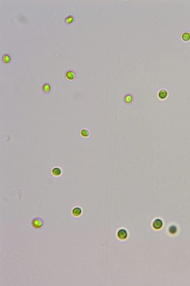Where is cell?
Instances as JSON below:
<instances>
[{
    "mask_svg": "<svg viewBox=\"0 0 190 286\" xmlns=\"http://www.w3.org/2000/svg\"><path fill=\"white\" fill-rule=\"evenodd\" d=\"M42 90L44 93L48 94L52 90V86L50 83L46 82L43 84L42 87Z\"/></svg>",
    "mask_w": 190,
    "mask_h": 286,
    "instance_id": "8fae6325",
    "label": "cell"
},
{
    "mask_svg": "<svg viewBox=\"0 0 190 286\" xmlns=\"http://www.w3.org/2000/svg\"><path fill=\"white\" fill-rule=\"evenodd\" d=\"M169 96V92L167 89L162 88L159 89L157 93L158 99L161 101H164L167 99Z\"/></svg>",
    "mask_w": 190,
    "mask_h": 286,
    "instance_id": "8992f818",
    "label": "cell"
},
{
    "mask_svg": "<svg viewBox=\"0 0 190 286\" xmlns=\"http://www.w3.org/2000/svg\"><path fill=\"white\" fill-rule=\"evenodd\" d=\"M75 21V18L74 16L72 15L67 16L65 18L64 22L66 24L70 25L73 24Z\"/></svg>",
    "mask_w": 190,
    "mask_h": 286,
    "instance_id": "4fadbf2b",
    "label": "cell"
},
{
    "mask_svg": "<svg viewBox=\"0 0 190 286\" xmlns=\"http://www.w3.org/2000/svg\"><path fill=\"white\" fill-rule=\"evenodd\" d=\"M116 236L117 239L122 241H124L128 238L129 233L125 228H121L117 231Z\"/></svg>",
    "mask_w": 190,
    "mask_h": 286,
    "instance_id": "3957f363",
    "label": "cell"
},
{
    "mask_svg": "<svg viewBox=\"0 0 190 286\" xmlns=\"http://www.w3.org/2000/svg\"><path fill=\"white\" fill-rule=\"evenodd\" d=\"M52 175L54 177H60L63 173V170L60 167L55 166L53 167L51 169Z\"/></svg>",
    "mask_w": 190,
    "mask_h": 286,
    "instance_id": "ba28073f",
    "label": "cell"
},
{
    "mask_svg": "<svg viewBox=\"0 0 190 286\" xmlns=\"http://www.w3.org/2000/svg\"><path fill=\"white\" fill-rule=\"evenodd\" d=\"M71 213L74 217L79 218L83 214V209L80 206H75L72 209Z\"/></svg>",
    "mask_w": 190,
    "mask_h": 286,
    "instance_id": "52a82bcc",
    "label": "cell"
},
{
    "mask_svg": "<svg viewBox=\"0 0 190 286\" xmlns=\"http://www.w3.org/2000/svg\"><path fill=\"white\" fill-rule=\"evenodd\" d=\"M179 227L177 224L171 223L168 224L166 229V232L169 236H175L178 235L179 232Z\"/></svg>",
    "mask_w": 190,
    "mask_h": 286,
    "instance_id": "6da1fadb",
    "label": "cell"
},
{
    "mask_svg": "<svg viewBox=\"0 0 190 286\" xmlns=\"http://www.w3.org/2000/svg\"><path fill=\"white\" fill-rule=\"evenodd\" d=\"M80 135L82 137L84 138L89 137L91 135V132L89 129L87 128H83L80 131Z\"/></svg>",
    "mask_w": 190,
    "mask_h": 286,
    "instance_id": "7c38bea8",
    "label": "cell"
},
{
    "mask_svg": "<svg viewBox=\"0 0 190 286\" xmlns=\"http://www.w3.org/2000/svg\"><path fill=\"white\" fill-rule=\"evenodd\" d=\"M64 77L67 81H73L76 79L77 77V74L74 69H69L65 72Z\"/></svg>",
    "mask_w": 190,
    "mask_h": 286,
    "instance_id": "5b68a950",
    "label": "cell"
},
{
    "mask_svg": "<svg viewBox=\"0 0 190 286\" xmlns=\"http://www.w3.org/2000/svg\"><path fill=\"white\" fill-rule=\"evenodd\" d=\"M164 226V222L161 218L156 217L151 222V227L155 230H161Z\"/></svg>",
    "mask_w": 190,
    "mask_h": 286,
    "instance_id": "7a4b0ae2",
    "label": "cell"
},
{
    "mask_svg": "<svg viewBox=\"0 0 190 286\" xmlns=\"http://www.w3.org/2000/svg\"><path fill=\"white\" fill-rule=\"evenodd\" d=\"M31 225L35 229H39L44 227V222L41 218L36 217L34 218L32 220Z\"/></svg>",
    "mask_w": 190,
    "mask_h": 286,
    "instance_id": "277c9868",
    "label": "cell"
},
{
    "mask_svg": "<svg viewBox=\"0 0 190 286\" xmlns=\"http://www.w3.org/2000/svg\"><path fill=\"white\" fill-rule=\"evenodd\" d=\"M1 59L3 63L5 65H8L11 63L12 57L10 54L6 53L3 55Z\"/></svg>",
    "mask_w": 190,
    "mask_h": 286,
    "instance_id": "30bf717a",
    "label": "cell"
},
{
    "mask_svg": "<svg viewBox=\"0 0 190 286\" xmlns=\"http://www.w3.org/2000/svg\"><path fill=\"white\" fill-rule=\"evenodd\" d=\"M123 101L125 104L127 105H131L134 101L133 95L131 93H127L123 97Z\"/></svg>",
    "mask_w": 190,
    "mask_h": 286,
    "instance_id": "9c48e42d",
    "label": "cell"
},
{
    "mask_svg": "<svg viewBox=\"0 0 190 286\" xmlns=\"http://www.w3.org/2000/svg\"><path fill=\"white\" fill-rule=\"evenodd\" d=\"M181 39L184 42H188L190 40V33L189 32H184L182 34Z\"/></svg>",
    "mask_w": 190,
    "mask_h": 286,
    "instance_id": "5bb4252c",
    "label": "cell"
}]
</instances>
